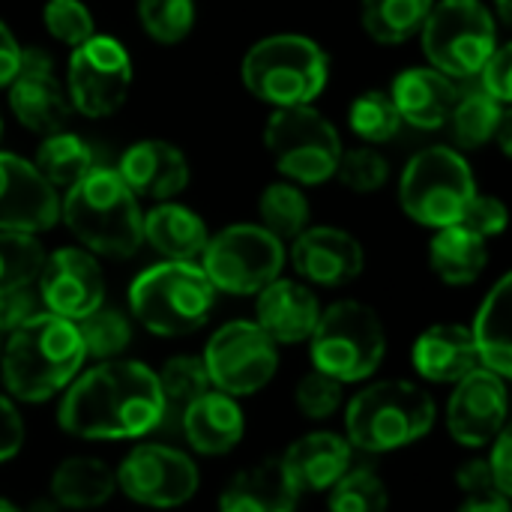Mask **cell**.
<instances>
[{
  "mask_svg": "<svg viewBox=\"0 0 512 512\" xmlns=\"http://www.w3.org/2000/svg\"><path fill=\"white\" fill-rule=\"evenodd\" d=\"M333 177L345 189H351L354 195H372V192H381L387 186L390 162L372 144H360V147L342 150Z\"/></svg>",
  "mask_w": 512,
  "mask_h": 512,
  "instance_id": "60d3db41",
  "label": "cell"
},
{
  "mask_svg": "<svg viewBox=\"0 0 512 512\" xmlns=\"http://www.w3.org/2000/svg\"><path fill=\"white\" fill-rule=\"evenodd\" d=\"M39 312H45L36 285H24V288H12L0 294V336H9L12 330H18L21 324H27L30 318H36Z\"/></svg>",
  "mask_w": 512,
  "mask_h": 512,
  "instance_id": "f6af8a7d",
  "label": "cell"
},
{
  "mask_svg": "<svg viewBox=\"0 0 512 512\" xmlns=\"http://www.w3.org/2000/svg\"><path fill=\"white\" fill-rule=\"evenodd\" d=\"M138 21L153 42L177 45L195 27V0H138Z\"/></svg>",
  "mask_w": 512,
  "mask_h": 512,
  "instance_id": "ab89813d",
  "label": "cell"
},
{
  "mask_svg": "<svg viewBox=\"0 0 512 512\" xmlns=\"http://www.w3.org/2000/svg\"><path fill=\"white\" fill-rule=\"evenodd\" d=\"M141 237L162 261H198L210 240V228L192 207L159 201L144 213Z\"/></svg>",
  "mask_w": 512,
  "mask_h": 512,
  "instance_id": "4316f807",
  "label": "cell"
},
{
  "mask_svg": "<svg viewBox=\"0 0 512 512\" xmlns=\"http://www.w3.org/2000/svg\"><path fill=\"white\" fill-rule=\"evenodd\" d=\"M480 78V90L489 93L492 99H498L501 105L512 102V51L510 45H498L495 54L483 63V69L477 72Z\"/></svg>",
  "mask_w": 512,
  "mask_h": 512,
  "instance_id": "bcb514c9",
  "label": "cell"
},
{
  "mask_svg": "<svg viewBox=\"0 0 512 512\" xmlns=\"http://www.w3.org/2000/svg\"><path fill=\"white\" fill-rule=\"evenodd\" d=\"M24 438H27V429H24V417L18 411V402H12L0 390V465L12 462L21 453Z\"/></svg>",
  "mask_w": 512,
  "mask_h": 512,
  "instance_id": "7dc6e473",
  "label": "cell"
},
{
  "mask_svg": "<svg viewBox=\"0 0 512 512\" xmlns=\"http://www.w3.org/2000/svg\"><path fill=\"white\" fill-rule=\"evenodd\" d=\"M279 459L300 495H321L354 465V447L339 432L315 429L294 438Z\"/></svg>",
  "mask_w": 512,
  "mask_h": 512,
  "instance_id": "603a6c76",
  "label": "cell"
},
{
  "mask_svg": "<svg viewBox=\"0 0 512 512\" xmlns=\"http://www.w3.org/2000/svg\"><path fill=\"white\" fill-rule=\"evenodd\" d=\"M42 24L51 39L69 48L87 42L96 33L93 12L81 0H48L42 9Z\"/></svg>",
  "mask_w": 512,
  "mask_h": 512,
  "instance_id": "7bdbcfd3",
  "label": "cell"
},
{
  "mask_svg": "<svg viewBox=\"0 0 512 512\" xmlns=\"http://www.w3.org/2000/svg\"><path fill=\"white\" fill-rule=\"evenodd\" d=\"M21 512H63L48 495H42V498H33L27 507H21Z\"/></svg>",
  "mask_w": 512,
  "mask_h": 512,
  "instance_id": "db71d44e",
  "label": "cell"
},
{
  "mask_svg": "<svg viewBox=\"0 0 512 512\" xmlns=\"http://www.w3.org/2000/svg\"><path fill=\"white\" fill-rule=\"evenodd\" d=\"M87 354L75 321L39 312L0 345V384L18 405H45L57 399L84 369Z\"/></svg>",
  "mask_w": 512,
  "mask_h": 512,
  "instance_id": "7a4b0ae2",
  "label": "cell"
},
{
  "mask_svg": "<svg viewBox=\"0 0 512 512\" xmlns=\"http://www.w3.org/2000/svg\"><path fill=\"white\" fill-rule=\"evenodd\" d=\"M201 360L213 390L246 399L273 384L279 372V345L255 321L234 318L207 339Z\"/></svg>",
  "mask_w": 512,
  "mask_h": 512,
  "instance_id": "7c38bea8",
  "label": "cell"
},
{
  "mask_svg": "<svg viewBox=\"0 0 512 512\" xmlns=\"http://www.w3.org/2000/svg\"><path fill=\"white\" fill-rule=\"evenodd\" d=\"M0 512H21V507L12 504V501H6V498H0Z\"/></svg>",
  "mask_w": 512,
  "mask_h": 512,
  "instance_id": "9f6ffc18",
  "label": "cell"
},
{
  "mask_svg": "<svg viewBox=\"0 0 512 512\" xmlns=\"http://www.w3.org/2000/svg\"><path fill=\"white\" fill-rule=\"evenodd\" d=\"M456 512H512L510 498L504 495H480V498H465Z\"/></svg>",
  "mask_w": 512,
  "mask_h": 512,
  "instance_id": "816d5d0a",
  "label": "cell"
},
{
  "mask_svg": "<svg viewBox=\"0 0 512 512\" xmlns=\"http://www.w3.org/2000/svg\"><path fill=\"white\" fill-rule=\"evenodd\" d=\"M0 138H3V114H0Z\"/></svg>",
  "mask_w": 512,
  "mask_h": 512,
  "instance_id": "6f0895ef",
  "label": "cell"
},
{
  "mask_svg": "<svg viewBox=\"0 0 512 512\" xmlns=\"http://www.w3.org/2000/svg\"><path fill=\"white\" fill-rule=\"evenodd\" d=\"M117 495L114 468L99 456H66L48 477V498L69 512L105 507Z\"/></svg>",
  "mask_w": 512,
  "mask_h": 512,
  "instance_id": "83f0119b",
  "label": "cell"
},
{
  "mask_svg": "<svg viewBox=\"0 0 512 512\" xmlns=\"http://www.w3.org/2000/svg\"><path fill=\"white\" fill-rule=\"evenodd\" d=\"M240 78L258 102L273 108L312 105L330 81V57L303 33H276L243 54Z\"/></svg>",
  "mask_w": 512,
  "mask_h": 512,
  "instance_id": "8992f818",
  "label": "cell"
},
{
  "mask_svg": "<svg viewBox=\"0 0 512 512\" xmlns=\"http://www.w3.org/2000/svg\"><path fill=\"white\" fill-rule=\"evenodd\" d=\"M312 369L336 378L339 384H366L384 366L387 330L381 315L360 300H336L321 309L309 336Z\"/></svg>",
  "mask_w": 512,
  "mask_h": 512,
  "instance_id": "52a82bcc",
  "label": "cell"
},
{
  "mask_svg": "<svg viewBox=\"0 0 512 512\" xmlns=\"http://www.w3.org/2000/svg\"><path fill=\"white\" fill-rule=\"evenodd\" d=\"M258 216H261V228H267L273 237L294 240L297 234H303L309 228L312 219V207L309 198L303 195V189L291 180H279L270 183L261 198H258Z\"/></svg>",
  "mask_w": 512,
  "mask_h": 512,
  "instance_id": "d590c367",
  "label": "cell"
},
{
  "mask_svg": "<svg viewBox=\"0 0 512 512\" xmlns=\"http://www.w3.org/2000/svg\"><path fill=\"white\" fill-rule=\"evenodd\" d=\"M492 6H495V21H501V24H510L512 18V0H492Z\"/></svg>",
  "mask_w": 512,
  "mask_h": 512,
  "instance_id": "11a10c76",
  "label": "cell"
},
{
  "mask_svg": "<svg viewBox=\"0 0 512 512\" xmlns=\"http://www.w3.org/2000/svg\"><path fill=\"white\" fill-rule=\"evenodd\" d=\"M456 489L462 492V498H480V495H498L492 471L486 456L468 459L456 468Z\"/></svg>",
  "mask_w": 512,
  "mask_h": 512,
  "instance_id": "c3c4849f",
  "label": "cell"
},
{
  "mask_svg": "<svg viewBox=\"0 0 512 512\" xmlns=\"http://www.w3.org/2000/svg\"><path fill=\"white\" fill-rule=\"evenodd\" d=\"M66 96L72 111L102 120L123 108L132 87V57L114 36L93 33L75 45L66 63Z\"/></svg>",
  "mask_w": 512,
  "mask_h": 512,
  "instance_id": "5bb4252c",
  "label": "cell"
},
{
  "mask_svg": "<svg viewBox=\"0 0 512 512\" xmlns=\"http://www.w3.org/2000/svg\"><path fill=\"white\" fill-rule=\"evenodd\" d=\"M21 42L15 39V33L9 30V24L0 21V90H6L12 84V78L21 69Z\"/></svg>",
  "mask_w": 512,
  "mask_h": 512,
  "instance_id": "f907efd6",
  "label": "cell"
},
{
  "mask_svg": "<svg viewBox=\"0 0 512 512\" xmlns=\"http://www.w3.org/2000/svg\"><path fill=\"white\" fill-rule=\"evenodd\" d=\"M156 378H159V390H162V402H165L162 429H168V432H177L180 414L186 411L189 402H195L198 396H204L207 390H213L201 354H177V357H168L162 363V369L156 372Z\"/></svg>",
  "mask_w": 512,
  "mask_h": 512,
  "instance_id": "1f68e13d",
  "label": "cell"
},
{
  "mask_svg": "<svg viewBox=\"0 0 512 512\" xmlns=\"http://www.w3.org/2000/svg\"><path fill=\"white\" fill-rule=\"evenodd\" d=\"M60 222V195L30 159L0 150V231L45 234Z\"/></svg>",
  "mask_w": 512,
  "mask_h": 512,
  "instance_id": "e0dca14e",
  "label": "cell"
},
{
  "mask_svg": "<svg viewBox=\"0 0 512 512\" xmlns=\"http://www.w3.org/2000/svg\"><path fill=\"white\" fill-rule=\"evenodd\" d=\"M45 249L33 234L0 231V294L24 285H36Z\"/></svg>",
  "mask_w": 512,
  "mask_h": 512,
  "instance_id": "f35d334b",
  "label": "cell"
},
{
  "mask_svg": "<svg viewBox=\"0 0 512 512\" xmlns=\"http://www.w3.org/2000/svg\"><path fill=\"white\" fill-rule=\"evenodd\" d=\"M435 0H360V24L381 45H402L420 33Z\"/></svg>",
  "mask_w": 512,
  "mask_h": 512,
  "instance_id": "d6a6232c",
  "label": "cell"
},
{
  "mask_svg": "<svg viewBox=\"0 0 512 512\" xmlns=\"http://www.w3.org/2000/svg\"><path fill=\"white\" fill-rule=\"evenodd\" d=\"M489 264V243L465 228L462 222L438 228L429 243V267L432 273L453 288L474 285Z\"/></svg>",
  "mask_w": 512,
  "mask_h": 512,
  "instance_id": "f546056e",
  "label": "cell"
},
{
  "mask_svg": "<svg viewBox=\"0 0 512 512\" xmlns=\"http://www.w3.org/2000/svg\"><path fill=\"white\" fill-rule=\"evenodd\" d=\"M294 408L309 423L333 420L345 408V384H339L336 378H330L318 369H309L294 384Z\"/></svg>",
  "mask_w": 512,
  "mask_h": 512,
  "instance_id": "b9f144b4",
  "label": "cell"
},
{
  "mask_svg": "<svg viewBox=\"0 0 512 512\" xmlns=\"http://www.w3.org/2000/svg\"><path fill=\"white\" fill-rule=\"evenodd\" d=\"M512 276L504 273L492 291L486 294V300L480 303L471 330L474 348H477V360L483 369L512 378Z\"/></svg>",
  "mask_w": 512,
  "mask_h": 512,
  "instance_id": "f1b7e54d",
  "label": "cell"
},
{
  "mask_svg": "<svg viewBox=\"0 0 512 512\" xmlns=\"http://www.w3.org/2000/svg\"><path fill=\"white\" fill-rule=\"evenodd\" d=\"M288 261L297 279L309 288H345L366 267L360 240L333 225H309L297 234L291 240Z\"/></svg>",
  "mask_w": 512,
  "mask_h": 512,
  "instance_id": "d6986e66",
  "label": "cell"
},
{
  "mask_svg": "<svg viewBox=\"0 0 512 512\" xmlns=\"http://www.w3.org/2000/svg\"><path fill=\"white\" fill-rule=\"evenodd\" d=\"M6 90H9V111L27 132L45 138L66 129L72 105L66 87L54 75L51 57L42 48L21 51V69Z\"/></svg>",
  "mask_w": 512,
  "mask_h": 512,
  "instance_id": "ac0fdd59",
  "label": "cell"
},
{
  "mask_svg": "<svg viewBox=\"0 0 512 512\" xmlns=\"http://www.w3.org/2000/svg\"><path fill=\"white\" fill-rule=\"evenodd\" d=\"M117 495L147 510L186 507L201 489L198 462L171 444H135L114 468Z\"/></svg>",
  "mask_w": 512,
  "mask_h": 512,
  "instance_id": "4fadbf2b",
  "label": "cell"
},
{
  "mask_svg": "<svg viewBox=\"0 0 512 512\" xmlns=\"http://www.w3.org/2000/svg\"><path fill=\"white\" fill-rule=\"evenodd\" d=\"M510 420V387L507 378L477 366L459 384L444 408V423L450 438L465 450L489 447Z\"/></svg>",
  "mask_w": 512,
  "mask_h": 512,
  "instance_id": "9a60e30c",
  "label": "cell"
},
{
  "mask_svg": "<svg viewBox=\"0 0 512 512\" xmlns=\"http://www.w3.org/2000/svg\"><path fill=\"white\" fill-rule=\"evenodd\" d=\"M219 512H297L300 489L279 456L237 471L219 492Z\"/></svg>",
  "mask_w": 512,
  "mask_h": 512,
  "instance_id": "d4e9b609",
  "label": "cell"
},
{
  "mask_svg": "<svg viewBox=\"0 0 512 512\" xmlns=\"http://www.w3.org/2000/svg\"><path fill=\"white\" fill-rule=\"evenodd\" d=\"M348 126L351 132L363 141V144H384L390 138L399 135V129L405 126L390 93L384 90H366L360 93L351 108H348Z\"/></svg>",
  "mask_w": 512,
  "mask_h": 512,
  "instance_id": "74e56055",
  "label": "cell"
},
{
  "mask_svg": "<svg viewBox=\"0 0 512 512\" xmlns=\"http://www.w3.org/2000/svg\"><path fill=\"white\" fill-rule=\"evenodd\" d=\"M438 405L432 393L405 378L363 384L345 402V438L354 453L387 456L432 435Z\"/></svg>",
  "mask_w": 512,
  "mask_h": 512,
  "instance_id": "3957f363",
  "label": "cell"
},
{
  "mask_svg": "<svg viewBox=\"0 0 512 512\" xmlns=\"http://www.w3.org/2000/svg\"><path fill=\"white\" fill-rule=\"evenodd\" d=\"M141 201L114 168H90L60 198V222L96 258H132L141 246Z\"/></svg>",
  "mask_w": 512,
  "mask_h": 512,
  "instance_id": "277c9868",
  "label": "cell"
},
{
  "mask_svg": "<svg viewBox=\"0 0 512 512\" xmlns=\"http://www.w3.org/2000/svg\"><path fill=\"white\" fill-rule=\"evenodd\" d=\"M177 432L183 435L192 453L219 459L240 447L246 435V414L240 408V399L219 390H207L204 396L186 405Z\"/></svg>",
  "mask_w": 512,
  "mask_h": 512,
  "instance_id": "7402d4cb",
  "label": "cell"
},
{
  "mask_svg": "<svg viewBox=\"0 0 512 512\" xmlns=\"http://www.w3.org/2000/svg\"><path fill=\"white\" fill-rule=\"evenodd\" d=\"M459 93H462L459 84L432 66L402 69L390 87V99H393L402 123L423 129V132H435V129L447 126Z\"/></svg>",
  "mask_w": 512,
  "mask_h": 512,
  "instance_id": "cb8c5ba5",
  "label": "cell"
},
{
  "mask_svg": "<svg viewBox=\"0 0 512 512\" xmlns=\"http://www.w3.org/2000/svg\"><path fill=\"white\" fill-rule=\"evenodd\" d=\"M495 141L501 144V153H504V156H510V150H512V114H507V117L501 120V126H498V132H495Z\"/></svg>",
  "mask_w": 512,
  "mask_h": 512,
  "instance_id": "f5cc1de1",
  "label": "cell"
},
{
  "mask_svg": "<svg viewBox=\"0 0 512 512\" xmlns=\"http://www.w3.org/2000/svg\"><path fill=\"white\" fill-rule=\"evenodd\" d=\"M81 345L87 360L102 363V360H120L126 357L132 339H135V321L114 309V306H99L90 315H84L81 321H75Z\"/></svg>",
  "mask_w": 512,
  "mask_h": 512,
  "instance_id": "e575fe53",
  "label": "cell"
},
{
  "mask_svg": "<svg viewBox=\"0 0 512 512\" xmlns=\"http://www.w3.org/2000/svg\"><path fill=\"white\" fill-rule=\"evenodd\" d=\"M327 512H387L390 489L369 465H351L327 492Z\"/></svg>",
  "mask_w": 512,
  "mask_h": 512,
  "instance_id": "8d00e7d4",
  "label": "cell"
},
{
  "mask_svg": "<svg viewBox=\"0 0 512 512\" xmlns=\"http://www.w3.org/2000/svg\"><path fill=\"white\" fill-rule=\"evenodd\" d=\"M156 372L141 360H102L60 393L57 426L78 441H141L162 429Z\"/></svg>",
  "mask_w": 512,
  "mask_h": 512,
  "instance_id": "6da1fadb",
  "label": "cell"
},
{
  "mask_svg": "<svg viewBox=\"0 0 512 512\" xmlns=\"http://www.w3.org/2000/svg\"><path fill=\"white\" fill-rule=\"evenodd\" d=\"M33 165L48 180L51 189L66 192L90 168H96V156H93L90 144L81 135H75L69 129H60V132L42 138V144L36 147Z\"/></svg>",
  "mask_w": 512,
  "mask_h": 512,
  "instance_id": "4dcf8cb0",
  "label": "cell"
},
{
  "mask_svg": "<svg viewBox=\"0 0 512 512\" xmlns=\"http://www.w3.org/2000/svg\"><path fill=\"white\" fill-rule=\"evenodd\" d=\"M0 345H3V336H0Z\"/></svg>",
  "mask_w": 512,
  "mask_h": 512,
  "instance_id": "680465c9",
  "label": "cell"
},
{
  "mask_svg": "<svg viewBox=\"0 0 512 512\" xmlns=\"http://www.w3.org/2000/svg\"><path fill=\"white\" fill-rule=\"evenodd\" d=\"M411 366L429 384L453 387L471 375L480 360L471 330L462 324H432L411 345Z\"/></svg>",
  "mask_w": 512,
  "mask_h": 512,
  "instance_id": "484cf974",
  "label": "cell"
},
{
  "mask_svg": "<svg viewBox=\"0 0 512 512\" xmlns=\"http://www.w3.org/2000/svg\"><path fill=\"white\" fill-rule=\"evenodd\" d=\"M507 114H510L507 105H501L483 90H471V93H459L447 123L453 129V141L462 150H480L483 144L495 141V132Z\"/></svg>",
  "mask_w": 512,
  "mask_h": 512,
  "instance_id": "836d02e7",
  "label": "cell"
},
{
  "mask_svg": "<svg viewBox=\"0 0 512 512\" xmlns=\"http://www.w3.org/2000/svg\"><path fill=\"white\" fill-rule=\"evenodd\" d=\"M264 147L279 174L297 186H318L330 180L345 150L339 129L312 105L273 108L264 123Z\"/></svg>",
  "mask_w": 512,
  "mask_h": 512,
  "instance_id": "30bf717a",
  "label": "cell"
},
{
  "mask_svg": "<svg viewBox=\"0 0 512 512\" xmlns=\"http://www.w3.org/2000/svg\"><path fill=\"white\" fill-rule=\"evenodd\" d=\"M114 171L138 201H177V195L189 186L186 153L162 138H144L126 147Z\"/></svg>",
  "mask_w": 512,
  "mask_h": 512,
  "instance_id": "ffe728a7",
  "label": "cell"
},
{
  "mask_svg": "<svg viewBox=\"0 0 512 512\" xmlns=\"http://www.w3.org/2000/svg\"><path fill=\"white\" fill-rule=\"evenodd\" d=\"M489 471H492V480H495V489L498 495L504 498H512V432L510 426L489 444Z\"/></svg>",
  "mask_w": 512,
  "mask_h": 512,
  "instance_id": "681fc988",
  "label": "cell"
},
{
  "mask_svg": "<svg viewBox=\"0 0 512 512\" xmlns=\"http://www.w3.org/2000/svg\"><path fill=\"white\" fill-rule=\"evenodd\" d=\"M423 54L432 69L447 78H477L483 63L495 54L498 21L483 0H435L420 27Z\"/></svg>",
  "mask_w": 512,
  "mask_h": 512,
  "instance_id": "9c48e42d",
  "label": "cell"
},
{
  "mask_svg": "<svg viewBox=\"0 0 512 512\" xmlns=\"http://www.w3.org/2000/svg\"><path fill=\"white\" fill-rule=\"evenodd\" d=\"M477 180L468 159L453 147H426L408 159L399 180V204L405 216L423 228H447L462 222Z\"/></svg>",
  "mask_w": 512,
  "mask_h": 512,
  "instance_id": "ba28073f",
  "label": "cell"
},
{
  "mask_svg": "<svg viewBox=\"0 0 512 512\" xmlns=\"http://www.w3.org/2000/svg\"><path fill=\"white\" fill-rule=\"evenodd\" d=\"M285 264V243L252 222H237L219 234H210L201 252V270L207 273L210 285L216 294L231 297H255L282 276Z\"/></svg>",
  "mask_w": 512,
  "mask_h": 512,
  "instance_id": "8fae6325",
  "label": "cell"
},
{
  "mask_svg": "<svg viewBox=\"0 0 512 512\" xmlns=\"http://www.w3.org/2000/svg\"><path fill=\"white\" fill-rule=\"evenodd\" d=\"M36 291L45 312L66 321H81L105 303V273L96 255L81 246H60L45 252L36 276Z\"/></svg>",
  "mask_w": 512,
  "mask_h": 512,
  "instance_id": "2e32d148",
  "label": "cell"
},
{
  "mask_svg": "<svg viewBox=\"0 0 512 512\" xmlns=\"http://www.w3.org/2000/svg\"><path fill=\"white\" fill-rule=\"evenodd\" d=\"M321 318V300L315 288L300 279H273L264 291L255 294V324L276 345L309 342Z\"/></svg>",
  "mask_w": 512,
  "mask_h": 512,
  "instance_id": "44dd1931",
  "label": "cell"
},
{
  "mask_svg": "<svg viewBox=\"0 0 512 512\" xmlns=\"http://www.w3.org/2000/svg\"><path fill=\"white\" fill-rule=\"evenodd\" d=\"M216 297L198 261H159L132 279L129 318L159 339H180L210 321Z\"/></svg>",
  "mask_w": 512,
  "mask_h": 512,
  "instance_id": "5b68a950",
  "label": "cell"
},
{
  "mask_svg": "<svg viewBox=\"0 0 512 512\" xmlns=\"http://www.w3.org/2000/svg\"><path fill=\"white\" fill-rule=\"evenodd\" d=\"M507 222H510V213H507V204L495 195H474L462 213V225L471 228L474 234H480L483 240L489 237H498L507 231Z\"/></svg>",
  "mask_w": 512,
  "mask_h": 512,
  "instance_id": "ee69618b",
  "label": "cell"
}]
</instances>
